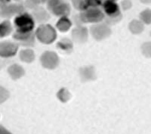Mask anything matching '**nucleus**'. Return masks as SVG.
<instances>
[{"instance_id":"1","label":"nucleus","mask_w":151,"mask_h":134,"mask_svg":"<svg viewBox=\"0 0 151 134\" xmlns=\"http://www.w3.org/2000/svg\"><path fill=\"white\" fill-rule=\"evenodd\" d=\"M102 11L106 24H115L122 20V15L118 4L113 0H105L102 3Z\"/></svg>"},{"instance_id":"2","label":"nucleus","mask_w":151,"mask_h":134,"mask_svg":"<svg viewBox=\"0 0 151 134\" xmlns=\"http://www.w3.org/2000/svg\"><path fill=\"white\" fill-rule=\"evenodd\" d=\"M16 32L21 34L33 32L35 27L34 18L31 14L27 12H23L17 14L14 21Z\"/></svg>"},{"instance_id":"3","label":"nucleus","mask_w":151,"mask_h":134,"mask_svg":"<svg viewBox=\"0 0 151 134\" xmlns=\"http://www.w3.org/2000/svg\"><path fill=\"white\" fill-rule=\"evenodd\" d=\"M104 14L101 8L89 6L82 11L79 17L84 23H98L104 19Z\"/></svg>"},{"instance_id":"4","label":"nucleus","mask_w":151,"mask_h":134,"mask_svg":"<svg viewBox=\"0 0 151 134\" xmlns=\"http://www.w3.org/2000/svg\"><path fill=\"white\" fill-rule=\"evenodd\" d=\"M37 39L44 44H51L57 37V33L55 28L50 24H42L36 29L35 33Z\"/></svg>"},{"instance_id":"5","label":"nucleus","mask_w":151,"mask_h":134,"mask_svg":"<svg viewBox=\"0 0 151 134\" xmlns=\"http://www.w3.org/2000/svg\"><path fill=\"white\" fill-rule=\"evenodd\" d=\"M47 8L56 16L67 17L70 13V5L64 0H47Z\"/></svg>"},{"instance_id":"6","label":"nucleus","mask_w":151,"mask_h":134,"mask_svg":"<svg viewBox=\"0 0 151 134\" xmlns=\"http://www.w3.org/2000/svg\"><path fill=\"white\" fill-rule=\"evenodd\" d=\"M41 64L47 69H55L59 64V58L55 52H45L40 57Z\"/></svg>"},{"instance_id":"7","label":"nucleus","mask_w":151,"mask_h":134,"mask_svg":"<svg viewBox=\"0 0 151 134\" xmlns=\"http://www.w3.org/2000/svg\"><path fill=\"white\" fill-rule=\"evenodd\" d=\"M91 33L96 40H102L110 36L111 30L106 24H95L91 28Z\"/></svg>"},{"instance_id":"8","label":"nucleus","mask_w":151,"mask_h":134,"mask_svg":"<svg viewBox=\"0 0 151 134\" xmlns=\"http://www.w3.org/2000/svg\"><path fill=\"white\" fill-rule=\"evenodd\" d=\"M24 12V8L21 4H9L0 8V17L9 18L14 14H19Z\"/></svg>"},{"instance_id":"9","label":"nucleus","mask_w":151,"mask_h":134,"mask_svg":"<svg viewBox=\"0 0 151 134\" xmlns=\"http://www.w3.org/2000/svg\"><path fill=\"white\" fill-rule=\"evenodd\" d=\"M19 45L9 41L0 43V57L10 58L17 54Z\"/></svg>"},{"instance_id":"10","label":"nucleus","mask_w":151,"mask_h":134,"mask_svg":"<svg viewBox=\"0 0 151 134\" xmlns=\"http://www.w3.org/2000/svg\"><path fill=\"white\" fill-rule=\"evenodd\" d=\"M13 38L20 42L22 46H33L35 43V34L33 32L25 34H21L15 32L13 34Z\"/></svg>"},{"instance_id":"11","label":"nucleus","mask_w":151,"mask_h":134,"mask_svg":"<svg viewBox=\"0 0 151 134\" xmlns=\"http://www.w3.org/2000/svg\"><path fill=\"white\" fill-rule=\"evenodd\" d=\"M72 37L76 43H83L88 40V30L83 26H78L72 31Z\"/></svg>"},{"instance_id":"12","label":"nucleus","mask_w":151,"mask_h":134,"mask_svg":"<svg viewBox=\"0 0 151 134\" xmlns=\"http://www.w3.org/2000/svg\"><path fill=\"white\" fill-rule=\"evenodd\" d=\"M8 72H9V74L10 75L12 79L14 80L20 79L25 74V71L24 70V68L17 64L11 65L8 69Z\"/></svg>"},{"instance_id":"13","label":"nucleus","mask_w":151,"mask_h":134,"mask_svg":"<svg viewBox=\"0 0 151 134\" xmlns=\"http://www.w3.org/2000/svg\"><path fill=\"white\" fill-rule=\"evenodd\" d=\"M33 16L36 21L39 23H43L49 20L50 15L42 7H36L33 11Z\"/></svg>"},{"instance_id":"14","label":"nucleus","mask_w":151,"mask_h":134,"mask_svg":"<svg viewBox=\"0 0 151 134\" xmlns=\"http://www.w3.org/2000/svg\"><path fill=\"white\" fill-rule=\"evenodd\" d=\"M81 78L83 81L93 80L95 79V73H94V67H84L80 69Z\"/></svg>"},{"instance_id":"15","label":"nucleus","mask_w":151,"mask_h":134,"mask_svg":"<svg viewBox=\"0 0 151 134\" xmlns=\"http://www.w3.org/2000/svg\"><path fill=\"white\" fill-rule=\"evenodd\" d=\"M72 26V23L67 17H61L57 22L56 27L60 32H67Z\"/></svg>"},{"instance_id":"16","label":"nucleus","mask_w":151,"mask_h":134,"mask_svg":"<svg viewBox=\"0 0 151 134\" xmlns=\"http://www.w3.org/2000/svg\"><path fill=\"white\" fill-rule=\"evenodd\" d=\"M12 32V26L9 20H5L0 23V38L7 36Z\"/></svg>"},{"instance_id":"17","label":"nucleus","mask_w":151,"mask_h":134,"mask_svg":"<svg viewBox=\"0 0 151 134\" xmlns=\"http://www.w3.org/2000/svg\"><path fill=\"white\" fill-rule=\"evenodd\" d=\"M20 59L23 62L26 63H31L35 59V55L33 50L31 49H24L21 50L20 52Z\"/></svg>"},{"instance_id":"18","label":"nucleus","mask_w":151,"mask_h":134,"mask_svg":"<svg viewBox=\"0 0 151 134\" xmlns=\"http://www.w3.org/2000/svg\"><path fill=\"white\" fill-rule=\"evenodd\" d=\"M57 47L60 50L64 51V52H70L73 50V44L69 39H63V40H61L58 43Z\"/></svg>"},{"instance_id":"19","label":"nucleus","mask_w":151,"mask_h":134,"mask_svg":"<svg viewBox=\"0 0 151 134\" xmlns=\"http://www.w3.org/2000/svg\"><path fill=\"white\" fill-rule=\"evenodd\" d=\"M129 30L134 34H139L144 30V24L138 20H133L129 24Z\"/></svg>"},{"instance_id":"20","label":"nucleus","mask_w":151,"mask_h":134,"mask_svg":"<svg viewBox=\"0 0 151 134\" xmlns=\"http://www.w3.org/2000/svg\"><path fill=\"white\" fill-rule=\"evenodd\" d=\"M75 9L78 10L83 11L89 7L88 0H71Z\"/></svg>"},{"instance_id":"21","label":"nucleus","mask_w":151,"mask_h":134,"mask_svg":"<svg viewBox=\"0 0 151 134\" xmlns=\"http://www.w3.org/2000/svg\"><path fill=\"white\" fill-rule=\"evenodd\" d=\"M58 98L59 99V100H60L63 102H67L70 99V93H69V91L67 89H61L60 91L58 93Z\"/></svg>"},{"instance_id":"22","label":"nucleus","mask_w":151,"mask_h":134,"mask_svg":"<svg viewBox=\"0 0 151 134\" xmlns=\"http://www.w3.org/2000/svg\"><path fill=\"white\" fill-rule=\"evenodd\" d=\"M140 18L144 23L150 24L151 23V11L150 9H146L143 11L140 14Z\"/></svg>"},{"instance_id":"23","label":"nucleus","mask_w":151,"mask_h":134,"mask_svg":"<svg viewBox=\"0 0 151 134\" xmlns=\"http://www.w3.org/2000/svg\"><path fill=\"white\" fill-rule=\"evenodd\" d=\"M9 98V93L3 86H0V104L5 102Z\"/></svg>"},{"instance_id":"24","label":"nucleus","mask_w":151,"mask_h":134,"mask_svg":"<svg viewBox=\"0 0 151 134\" xmlns=\"http://www.w3.org/2000/svg\"><path fill=\"white\" fill-rule=\"evenodd\" d=\"M41 3L40 0H27L25 2V7L29 9H36Z\"/></svg>"},{"instance_id":"25","label":"nucleus","mask_w":151,"mask_h":134,"mask_svg":"<svg viewBox=\"0 0 151 134\" xmlns=\"http://www.w3.org/2000/svg\"><path fill=\"white\" fill-rule=\"evenodd\" d=\"M142 49H146V51L143 52V53L147 57H150V43H144L143 45Z\"/></svg>"},{"instance_id":"26","label":"nucleus","mask_w":151,"mask_h":134,"mask_svg":"<svg viewBox=\"0 0 151 134\" xmlns=\"http://www.w3.org/2000/svg\"><path fill=\"white\" fill-rule=\"evenodd\" d=\"M121 5L123 10H127L132 7V2L130 0H123L121 3Z\"/></svg>"},{"instance_id":"27","label":"nucleus","mask_w":151,"mask_h":134,"mask_svg":"<svg viewBox=\"0 0 151 134\" xmlns=\"http://www.w3.org/2000/svg\"><path fill=\"white\" fill-rule=\"evenodd\" d=\"M0 134H12V133L9 132L8 130H6L3 126L0 125Z\"/></svg>"},{"instance_id":"28","label":"nucleus","mask_w":151,"mask_h":134,"mask_svg":"<svg viewBox=\"0 0 151 134\" xmlns=\"http://www.w3.org/2000/svg\"><path fill=\"white\" fill-rule=\"evenodd\" d=\"M11 0H0V8L4 7L10 3Z\"/></svg>"},{"instance_id":"29","label":"nucleus","mask_w":151,"mask_h":134,"mask_svg":"<svg viewBox=\"0 0 151 134\" xmlns=\"http://www.w3.org/2000/svg\"><path fill=\"white\" fill-rule=\"evenodd\" d=\"M141 2L144 4H150L151 2V0H141Z\"/></svg>"},{"instance_id":"30","label":"nucleus","mask_w":151,"mask_h":134,"mask_svg":"<svg viewBox=\"0 0 151 134\" xmlns=\"http://www.w3.org/2000/svg\"><path fill=\"white\" fill-rule=\"evenodd\" d=\"M16 1H20V0H16Z\"/></svg>"},{"instance_id":"31","label":"nucleus","mask_w":151,"mask_h":134,"mask_svg":"<svg viewBox=\"0 0 151 134\" xmlns=\"http://www.w3.org/2000/svg\"><path fill=\"white\" fill-rule=\"evenodd\" d=\"M113 1H116V0H113Z\"/></svg>"}]
</instances>
